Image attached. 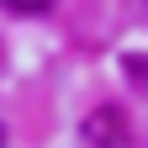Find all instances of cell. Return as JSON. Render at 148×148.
<instances>
[{
  "mask_svg": "<svg viewBox=\"0 0 148 148\" xmlns=\"http://www.w3.org/2000/svg\"><path fill=\"white\" fill-rule=\"evenodd\" d=\"M85 138L95 148H122V116L116 111H95V116L85 122Z\"/></svg>",
  "mask_w": 148,
  "mask_h": 148,
  "instance_id": "6da1fadb",
  "label": "cell"
},
{
  "mask_svg": "<svg viewBox=\"0 0 148 148\" xmlns=\"http://www.w3.org/2000/svg\"><path fill=\"white\" fill-rule=\"evenodd\" d=\"M0 5L16 16H42V11H53V0H0Z\"/></svg>",
  "mask_w": 148,
  "mask_h": 148,
  "instance_id": "7a4b0ae2",
  "label": "cell"
}]
</instances>
